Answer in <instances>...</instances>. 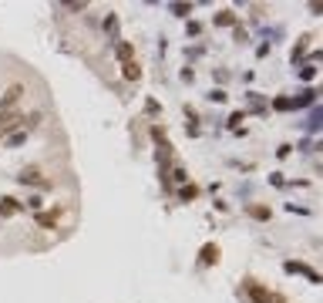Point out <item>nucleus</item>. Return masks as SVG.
<instances>
[{
  "instance_id": "f257e3e1",
  "label": "nucleus",
  "mask_w": 323,
  "mask_h": 303,
  "mask_svg": "<svg viewBox=\"0 0 323 303\" xmlns=\"http://www.w3.org/2000/svg\"><path fill=\"white\" fill-rule=\"evenodd\" d=\"M21 98H24V84H11V88L4 91V98H0V112H14Z\"/></svg>"
},
{
  "instance_id": "f03ea898",
  "label": "nucleus",
  "mask_w": 323,
  "mask_h": 303,
  "mask_svg": "<svg viewBox=\"0 0 323 303\" xmlns=\"http://www.w3.org/2000/svg\"><path fill=\"white\" fill-rule=\"evenodd\" d=\"M17 182H21V185H47V179H44L41 168H24L21 175H17Z\"/></svg>"
},
{
  "instance_id": "7ed1b4c3",
  "label": "nucleus",
  "mask_w": 323,
  "mask_h": 303,
  "mask_svg": "<svg viewBox=\"0 0 323 303\" xmlns=\"http://www.w3.org/2000/svg\"><path fill=\"white\" fill-rule=\"evenodd\" d=\"M17 125H21V115L17 112H0V135H11Z\"/></svg>"
},
{
  "instance_id": "20e7f679",
  "label": "nucleus",
  "mask_w": 323,
  "mask_h": 303,
  "mask_svg": "<svg viewBox=\"0 0 323 303\" xmlns=\"http://www.w3.org/2000/svg\"><path fill=\"white\" fill-rule=\"evenodd\" d=\"M246 290H249V296H253L256 303H269V296H273V293H269L266 286H259L256 280H246Z\"/></svg>"
},
{
  "instance_id": "39448f33",
  "label": "nucleus",
  "mask_w": 323,
  "mask_h": 303,
  "mask_svg": "<svg viewBox=\"0 0 323 303\" xmlns=\"http://www.w3.org/2000/svg\"><path fill=\"white\" fill-rule=\"evenodd\" d=\"M17 213H21V202L11 199V195H4V199H0V216L11 219V216H17Z\"/></svg>"
},
{
  "instance_id": "423d86ee",
  "label": "nucleus",
  "mask_w": 323,
  "mask_h": 303,
  "mask_svg": "<svg viewBox=\"0 0 323 303\" xmlns=\"http://www.w3.org/2000/svg\"><path fill=\"white\" fill-rule=\"evenodd\" d=\"M286 273H303V276H310L313 283L320 280V276H316V269H310L306 263H296V259H290V263H286Z\"/></svg>"
},
{
  "instance_id": "0eeeda50",
  "label": "nucleus",
  "mask_w": 323,
  "mask_h": 303,
  "mask_svg": "<svg viewBox=\"0 0 323 303\" xmlns=\"http://www.w3.org/2000/svg\"><path fill=\"white\" fill-rule=\"evenodd\" d=\"M122 74H125V81H138L142 78V67H138V61H122Z\"/></svg>"
},
{
  "instance_id": "6e6552de",
  "label": "nucleus",
  "mask_w": 323,
  "mask_h": 303,
  "mask_svg": "<svg viewBox=\"0 0 323 303\" xmlns=\"http://www.w3.org/2000/svg\"><path fill=\"white\" fill-rule=\"evenodd\" d=\"M216 259H219V246H202V263H205V266H212V263H216Z\"/></svg>"
},
{
  "instance_id": "1a4fd4ad",
  "label": "nucleus",
  "mask_w": 323,
  "mask_h": 303,
  "mask_svg": "<svg viewBox=\"0 0 323 303\" xmlns=\"http://www.w3.org/2000/svg\"><path fill=\"white\" fill-rule=\"evenodd\" d=\"M115 51H118V57H122V61H132V54H135V47L128 44V41H118V47H115Z\"/></svg>"
},
{
  "instance_id": "9d476101",
  "label": "nucleus",
  "mask_w": 323,
  "mask_h": 303,
  "mask_svg": "<svg viewBox=\"0 0 323 303\" xmlns=\"http://www.w3.org/2000/svg\"><path fill=\"white\" fill-rule=\"evenodd\" d=\"M216 24L229 27V24H236V14H233V11H219V14H216Z\"/></svg>"
},
{
  "instance_id": "9b49d317",
  "label": "nucleus",
  "mask_w": 323,
  "mask_h": 303,
  "mask_svg": "<svg viewBox=\"0 0 323 303\" xmlns=\"http://www.w3.org/2000/svg\"><path fill=\"white\" fill-rule=\"evenodd\" d=\"M195 195H199V189H195V185H182V189H178V199H182V202L195 199Z\"/></svg>"
},
{
  "instance_id": "f8f14e48",
  "label": "nucleus",
  "mask_w": 323,
  "mask_h": 303,
  "mask_svg": "<svg viewBox=\"0 0 323 303\" xmlns=\"http://www.w3.org/2000/svg\"><path fill=\"white\" fill-rule=\"evenodd\" d=\"M21 125H24V128H37V125H41V112L24 115V118H21Z\"/></svg>"
},
{
  "instance_id": "ddd939ff",
  "label": "nucleus",
  "mask_w": 323,
  "mask_h": 303,
  "mask_svg": "<svg viewBox=\"0 0 323 303\" xmlns=\"http://www.w3.org/2000/svg\"><path fill=\"white\" fill-rule=\"evenodd\" d=\"M37 223L41 226H57V213H37Z\"/></svg>"
},
{
  "instance_id": "4468645a",
  "label": "nucleus",
  "mask_w": 323,
  "mask_h": 303,
  "mask_svg": "<svg viewBox=\"0 0 323 303\" xmlns=\"http://www.w3.org/2000/svg\"><path fill=\"white\" fill-rule=\"evenodd\" d=\"M249 216L253 219H269V209L266 206H249Z\"/></svg>"
},
{
  "instance_id": "2eb2a0df",
  "label": "nucleus",
  "mask_w": 323,
  "mask_h": 303,
  "mask_svg": "<svg viewBox=\"0 0 323 303\" xmlns=\"http://www.w3.org/2000/svg\"><path fill=\"white\" fill-rule=\"evenodd\" d=\"M172 11H175V14H178V17H185V14H189V11H192V7H189V4H172Z\"/></svg>"
},
{
  "instance_id": "dca6fc26",
  "label": "nucleus",
  "mask_w": 323,
  "mask_h": 303,
  "mask_svg": "<svg viewBox=\"0 0 323 303\" xmlns=\"http://www.w3.org/2000/svg\"><path fill=\"white\" fill-rule=\"evenodd\" d=\"M64 11H71V14H78V11H84V4H61Z\"/></svg>"
},
{
  "instance_id": "f3484780",
  "label": "nucleus",
  "mask_w": 323,
  "mask_h": 303,
  "mask_svg": "<svg viewBox=\"0 0 323 303\" xmlns=\"http://www.w3.org/2000/svg\"><path fill=\"white\" fill-rule=\"evenodd\" d=\"M24 142V132H17V135H11V138H7V145H21Z\"/></svg>"
},
{
  "instance_id": "a211bd4d",
  "label": "nucleus",
  "mask_w": 323,
  "mask_h": 303,
  "mask_svg": "<svg viewBox=\"0 0 323 303\" xmlns=\"http://www.w3.org/2000/svg\"><path fill=\"white\" fill-rule=\"evenodd\" d=\"M269 303H286V300H283V296H276V293H273V296H269Z\"/></svg>"
}]
</instances>
